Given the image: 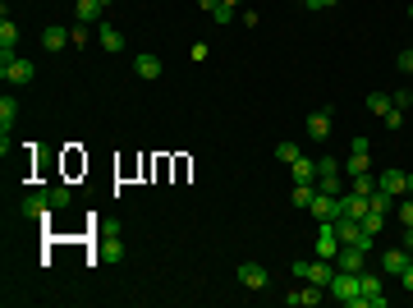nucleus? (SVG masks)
Returning a JSON list of instances; mask_svg holds the SVG:
<instances>
[{
    "mask_svg": "<svg viewBox=\"0 0 413 308\" xmlns=\"http://www.w3.org/2000/svg\"><path fill=\"white\" fill-rule=\"evenodd\" d=\"M326 294H336V299H340L345 308H367L363 285H358V272H340V267H336V276H331Z\"/></svg>",
    "mask_w": 413,
    "mask_h": 308,
    "instance_id": "obj_1",
    "label": "nucleus"
},
{
    "mask_svg": "<svg viewBox=\"0 0 413 308\" xmlns=\"http://www.w3.org/2000/svg\"><path fill=\"white\" fill-rule=\"evenodd\" d=\"M0 78H5V83H14V88H23V83L37 78V64L23 60V56H0Z\"/></svg>",
    "mask_w": 413,
    "mask_h": 308,
    "instance_id": "obj_2",
    "label": "nucleus"
},
{
    "mask_svg": "<svg viewBox=\"0 0 413 308\" xmlns=\"http://www.w3.org/2000/svg\"><path fill=\"white\" fill-rule=\"evenodd\" d=\"M294 276L299 281H312V285H331V276H336V262L331 258H317V262H294Z\"/></svg>",
    "mask_w": 413,
    "mask_h": 308,
    "instance_id": "obj_3",
    "label": "nucleus"
},
{
    "mask_svg": "<svg viewBox=\"0 0 413 308\" xmlns=\"http://www.w3.org/2000/svg\"><path fill=\"white\" fill-rule=\"evenodd\" d=\"M312 248H317V258H331V262H336V253H340L336 221H317V239H312Z\"/></svg>",
    "mask_w": 413,
    "mask_h": 308,
    "instance_id": "obj_4",
    "label": "nucleus"
},
{
    "mask_svg": "<svg viewBox=\"0 0 413 308\" xmlns=\"http://www.w3.org/2000/svg\"><path fill=\"white\" fill-rule=\"evenodd\" d=\"M321 299H326V285H312V281H303L299 290L285 294V304L290 308H312V304H321Z\"/></svg>",
    "mask_w": 413,
    "mask_h": 308,
    "instance_id": "obj_5",
    "label": "nucleus"
},
{
    "mask_svg": "<svg viewBox=\"0 0 413 308\" xmlns=\"http://www.w3.org/2000/svg\"><path fill=\"white\" fill-rule=\"evenodd\" d=\"M331 120H336V106H321L308 115V139L312 143H326V134H331Z\"/></svg>",
    "mask_w": 413,
    "mask_h": 308,
    "instance_id": "obj_6",
    "label": "nucleus"
},
{
    "mask_svg": "<svg viewBox=\"0 0 413 308\" xmlns=\"http://www.w3.org/2000/svg\"><path fill=\"white\" fill-rule=\"evenodd\" d=\"M358 285H363V299L367 308H386V290H381V276H372V272H358Z\"/></svg>",
    "mask_w": 413,
    "mask_h": 308,
    "instance_id": "obj_7",
    "label": "nucleus"
},
{
    "mask_svg": "<svg viewBox=\"0 0 413 308\" xmlns=\"http://www.w3.org/2000/svg\"><path fill=\"white\" fill-rule=\"evenodd\" d=\"M239 285H248V290H266L271 276H266V267H262V262H239Z\"/></svg>",
    "mask_w": 413,
    "mask_h": 308,
    "instance_id": "obj_8",
    "label": "nucleus"
},
{
    "mask_svg": "<svg viewBox=\"0 0 413 308\" xmlns=\"http://www.w3.org/2000/svg\"><path fill=\"white\" fill-rule=\"evenodd\" d=\"M18 212L32 216V221H51V212H55V207L46 202V189H42V193H28V198L18 202Z\"/></svg>",
    "mask_w": 413,
    "mask_h": 308,
    "instance_id": "obj_9",
    "label": "nucleus"
},
{
    "mask_svg": "<svg viewBox=\"0 0 413 308\" xmlns=\"http://www.w3.org/2000/svg\"><path fill=\"white\" fill-rule=\"evenodd\" d=\"M336 267H340V272H363V267H367V253H363L358 244H340Z\"/></svg>",
    "mask_w": 413,
    "mask_h": 308,
    "instance_id": "obj_10",
    "label": "nucleus"
},
{
    "mask_svg": "<svg viewBox=\"0 0 413 308\" xmlns=\"http://www.w3.org/2000/svg\"><path fill=\"white\" fill-rule=\"evenodd\" d=\"M377 189H386V193H409V175H404V170H381V175H377Z\"/></svg>",
    "mask_w": 413,
    "mask_h": 308,
    "instance_id": "obj_11",
    "label": "nucleus"
},
{
    "mask_svg": "<svg viewBox=\"0 0 413 308\" xmlns=\"http://www.w3.org/2000/svg\"><path fill=\"white\" fill-rule=\"evenodd\" d=\"M404 267H409V248H404V244H399V248H386V253H381V272H386V276H399Z\"/></svg>",
    "mask_w": 413,
    "mask_h": 308,
    "instance_id": "obj_12",
    "label": "nucleus"
},
{
    "mask_svg": "<svg viewBox=\"0 0 413 308\" xmlns=\"http://www.w3.org/2000/svg\"><path fill=\"white\" fill-rule=\"evenodd\" d=\"M134 74L138 78H161V60H156V51H138V56H134Z\"/></svg>",
    "mask_w": 413,
    "mask_h": 308,
    "instance_id": "obj_13",
    "label": "nucleus"
},
{
    "mask_svg": "<svg viewBox=\"0 0 413 308\" xmlns=\"http://www.w3.org/2000/svg\"><path fill=\"white\" fill-rule=\"evenodd\" d=\"M74 10H78V23H97L110 10V0H74Z\"/></svg>",
    "mask_w": 413,
    "mask_h": 308,
    "instance_id": "obj_14",
    "label": "nucleus"
},
{
    "mask_svg": "<svg viewBox=\"0 0 413 308\" xmlns=\"http://www.w3.org/2000/svg\"><path fill=\"white\" fill-rule=\"evenodd\" d=\"M308 212L317 216V221H336V216H340V198H331V193H317Z\"/></svg>",
    "mask_w": 413,
    "mask_h": 308,
    "instance_id": "obj_15",
    "label": "nucleus"
},
{
    "mask_svg": "<svg viewBox=\"0 0 413 308\" xmlns=\"http://www.w3.org/2000/svg\"><path fill=\"white\" fill-rule=\"evenodd\" d=\"M124 258V244L120 239H97V248H92L88 262H120Z\"/></svg>",
    "mask_w": 413,
    "mask_h": 308,
    "instance_id": "obj_16",
    "label": "nucleus"
},
{
    "mask_svg": "<svg viewBox=\"0 0 413 308\" xmlns=\"http://www.w3.org/2000/svg\"><path fill=\"white\" fill-rule=\"evenodd\" d=\"M18 51V23L10 14L0 19V56H14Z\"/></svg>",
    "mask_w": 413,
    "mask_h": 308,
    "instance_id": "obj_17",
    "label": "nucleus"
},
{
    "mask_svg": "<svg viewBox=\"0 0 413 308\" xmlns=\"http://www.w3.org/2000/svg\"><path fill=\"white\" fill-rule=\"evenodd\" d=\"M42 47H46V56H55V51L74 47V42H69V28H55V23H51V28L42 32Z\"/></svg>",
    "mask_w": 413,
    "mask_h": 308,
    "instance_id": "obj_18",
    "label": "nucleus"
},
{
    "mask_svg": "<svg viewBox=\"0 0 413 308\" xmlns=\"http://www.w3.org/2000/svg\"><path fill=\"white\" fill-rule=\"evenodd\" d=\"M290 170H294V185H317V161H308V156H294Z\"/></svg>",
    "mask_w": 413,
    "mask_h": 308,
    "instance_id": "obj_19",
    "label": "nucleus"
},
{
    "mask_svg": "<svg viewBox=\"0 0 413 308\" xmlns=\"http://www.w3.org/2000/svg\"><path fill=\"white\" fill-rule=\"evenodd\" d=\"M367 212L390 216V212H395V193H386V189H372V198H367Z\"/></svg>",
    "mask_w": 413,
    "mask_h": 308,
    "instance_id": "obj_20",
    "label": "nucleus"
},
{
    "mask_svg": "<svg viewBox=\"0 0 413 308\" xmlns=\"http://www.w3.org/2000/svg\"><path fill=\"white\" fill-rule=\"evenodd\" d=\"M97 42H101V51H124V32L120 28H110V23H101V32H97Z\"/></svg>",
    "mask_w": 413,
    "mask_h": 308,
    "instance_id": "obj_21",
    "label": "nucleus"
},
{
    "mask_svg": "<svg viewBox=\"0 0 413 308\" xmlns=\"http://www.w3.org/2000/svg\"><path fill=\"white\" fill-rule=\"evenodd\" d=\"M46 202H51L55 212H64V207L74 202V193H69V189H64V185H51V189H46Z\"/></svg>",
    "mask_w": 413,
    "mask_h": 308,
    "instance_id": "obj_22",
    "label": "nucleus"
},
{
    "mask_svg": "<svg viewBox=\"0 0 413 308\" xmlns=\"http://www.w3.org/2000/svg\"><path fill=\"white\" fill-rule=\"evenodd\" d=\"M14 120H18V102L5 93V97H0V129H10Z\"/></svg>",
    "mask_w": 413,
    "mask_h": 308,
    "instance_id": "obj_23",
    "label": "nucleus"
},
{
    "mask_svg": "<svg viewBox=\"0 0 413 308\" xmlns=\"http://www.w3.org/2000/svg\"><path fill=\"white\" fill-rule=\"evenodd\" d=\"M317 193H331V198L345 193V189H340V170H336V175H317Z\"/></svg>",
    "mask_w": 413,
    "mask_h": 308,
    "instance_id": "obj_24",
    "label": "nucleus"
},
{
    "mask_svg": "<svg viewBox=\"0 0 413 308\" xmlns=\"http://www.w3.org/2000/svg\"><path fill=\"white\" fill-rule=\"evenodd\" d=\"M312 198H317V185H294V207H312Z\"/></svg>",
    "mask_w": 413,
    "mask_h": 308,
    "instance_id": "obj_25",
    "label": "nucleus"
},
{
    "mask_svg": "<svg viewBox=\"0 0 413 308\" xmlns=\"http://www.w3.org/2000/svg\"><path fill=\"white\" fill-rule=\"evenodd\" d=\"M353 193H363V198H372V189H377V175H372V170H367V175H353Z\"/></svg>",
    "mask_w": 413,
    "mask_h": 308,
    "instance_id": "obj_26",
    "label": "nucleus"
},
{
    "mask_svg": "<svg viewBox=\"0 0 413 308\" xmlns=\"http://www.w3.org/2000/svg\"><path fill=\"white\" fill-rule=\"evenodd\" d=\"M345 175H367V152H349V161H345Z\"/></svg>",
    "mask_w": 413,
    "mask_h": 308,
    "instance_id": "obj_27",
    "label": "nucleus"
},
{
    "mask_svg": "<svg viewBox=\"0 0 413 308\" xmlns=\"http://www.w3.org/2000/svg\"><path fill=\"white\" fill-rule=\"evenodd\" d=\"M390 106H395V102H390V93H367V110H377V115H386Z\"/></svg>",
    "mask_w": 413,
    "mask_h": 308,
    "instance_id": "obj_28",
    "label": "nucleus"
},
{
    "mask_svg": "<svg viewBox=\"0 0 413 308\" xmlns=\"http://www.w3.org/2000/svg\"><path fill=\"white\" fill-rule=\"evenodd\" d=\"M69 42H74V47H88L92 42V23H74V28H69Z\"/></svg>",
    "mask_w": 413,
    "mask_h": 308,
    "instance_id": "obj_29",
    "label": "nucleus"
},
{
    "mask_svg": "<svg viewBox=\"0 0 413 308\" xmlns=\"http://www.w3.org/2000/svg\"><path fill=\"white\" fill-rule=\"evenodd\" d=\"M395 212H399V221H404V226H413V198H399Z\"/></svg>",
    "mask_w": 413,
    "mask_h": 308,
    "instance_id": "obj_30",
    "label": "nucleus"
},
{
    "mask_svg": "<svg viewBox=\"0 0 413 308\" xmlns=\"http://www.w3.org/2000/svg\"><path fill=\"white\" fill-rule=\"evenodd\" d=\"M212 19H216V23H229V19H234V5H225V0H221V5L212 10Z\"/></svg>",
    "mask_w": 413,
    "mask_h": 308,
    "instance_id": "obj_31",
    "label": "nucleus"
},
{
    "mask_svg": "<svg viewBox=\"0 0 413 308\" xmlns=\"http://www.w3.org/2000/svg\"><path fill=\"white\" fill-rule=\"evenodd\" d=\"M381 120H386V129H399V124H404V110H399V106H390V110L381 115Z\"/></svg>",
    "mask_w": 413,
    "mask_h": 308,
    "instance_id": "obj_32",
    "label": "nucleus"
},
{
    "mask_svg": "<svg viewBox=\"0 0 413 308\" xmlns=\"http://www.w3.org/2000/svg\"><path fill=\"white\" fill-rule=\"evenodd\" d=\"M275 156H280V161H285V166H290L294 156H299V147H294V143H280V147H275Z\"/></svg>",
    "mask_w": 413,
    "mask_h": 308,
    "instance_id": "obj_33",
    "label": "nucleus"
},
{
    "mask_svg": "<svg viewBox=\"0 0 413 308\" xmlns=\"http://www.w3.org/2000/svg\"><path fill=\"white\" fill-rule=\"evenodd\" d=\"M336 170H340L336 156H321V161H317V175H336Z\"/></svg>",
    "mask_w": 413,
    "mask_h": 308,
    "instance_id": "obj_34",
    "label": "nucleus"
},
{
    "mask_svg": "<svg viewBox=\"0 0 413 308\" xmlns=\"http://www.w3.org/2000/svg\"><path fill=\"white\" fill-rule=\"evenodd\" d=\"M303 10H331V5H340V0H299Z\"/></svg>",
    "mask_w": 413,
    "mask_h": 308,
    "instance_id": "obj_35",
    "label": "nucleus"
},
{
    "mask_svg": "<svg viewBox=\"0 0 413 308\" xmlns=\"http://www.w3.org/2000/svg\"><path fill=\"white\" fill-rule=\"evenodd\" d=\"M399 285H404V290L413 294V262H409V267H404V272H399Z\"/></svg>",
    "mask_w": 413,
    "mask_h": 308,
    "instance_id": "obj_36",
    "label": "nucleus"
},
{
    "mask_svg": "<svg viewBox=\"0 0 413 308\" xmlns=\"http://www.w3.org/2000/svg\"><path fill=\"white\" fill-rule=\"evenodd\" d=\"M404 248L413 253V226H404Z\"/></svg>",
    "mask_w": 413,
    "mask_h": 308,
    "instance_id": "obj_37",
    "label": "nucleus"
},
{
    "mask_svg": "<svg viewBox=\"0 0 413 308\" xmlns=\"http://www.w3.org/2000/svg\"><path fill=\"white\" fill-rule=\"evenodd\" d=\"M216 5H221V0H198V10H207V14H212Z\"/></svg>",
    "mask_w": 413,
    "mask_h": 308,
    "instance_id": "obj_38",
    "label": "nucleus"
},
{
    "mask_svg": "<svg viewBox=\"0 0 413 308\" xmlns=\"http://www.w3.org/2000/svg\"><path fill=\"white\" fill-rule=\"evenodd\" d=\"M409 193H413V175H409Z\"/></svg>",
    "mask_w": 413,
    "mask_h": 308,
    "instance_id": "obj_39",
    "label": "nucleus"
},
{
    "mask_svg": "<svg viewBox=\"0 0 413 308\" xmlns=\"http://www.w3.org/2000/svg\"><path fill=\"white\" fill-rule=\"evenodd\" d=\"M225 5H239V0H225Z\"/></svg>",
    "mask_w": 413,
    "mask_h": 308,
    "instance_id": "obj_40",
    "label": "nucleus"
},
{
    "mask_svg": "<svg viewBox=\"0 0 413 308\" xmlns=\"http://www.w3.org/2000/svg\"><path fill=\"white\" fill-rule=\"evenodd\" d=\"M409 19H413V5H409Z\"/></svg>",
    "mask_w": 413,
    "mask_h": 308,
    "instance_id": "obj_41",
    "label": "nucleus"
}]
</instances>
